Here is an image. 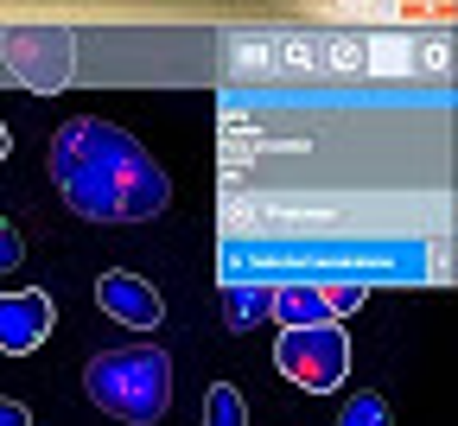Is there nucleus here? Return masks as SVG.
<instances>
[{
    "label": "nucleus",
    "mask_w": 458,
    "mask_h": 426,
    "mask_svg": "<svg viewBox=\"0 0 458 426\" xmlns=\"http://www.w3.org/2000/svg\"><path fill=\"white\" fill-rule=\"evenodd\" d=\"M51 185L83 223H153L172 204L165 166L102 115H77L51 134Z\"/></svg>",
    "instance_id": "nucleus-1"
},
{
    "label": "nucleus",
    "mask_w": 458,
    "mask_h": 426,
    "mask_svg": "<svg viewBox=\"0 0 458 426\" xmlns=\"http://www.w3.org/2000/svg\"><path fill=\"white\" fill-rule=\"evenodd\" d=\"M83 395L122 426H153L172 407V356L159 344H122L89 356L83 370Z\"/></svg>",
    "instance_id": "nucleus-2"
},
{
    "label": "nucleus",
    "mask_w": 458,
    "mask_h": 426,
    "mask_svg": "<svg viewBox=\"0 0 458 426\" xmlns=\"http://www.w3.org/2000/svg\"><path fill=\"white\" fill-rule=\"evenodd\" d=\"M274 370L306 388V395H331L351 376V337L344 325H306V331H280L274 337Z\"/></svg>",
    "instance_id": "nucleus-3"
},
{
    "label": "nucleus",
    "mask_w": 458,
    "mask_h": 426,
    "mask_svg": "<svg viewBox=\"0 0 458 426\" xmlns=\"http://www.w3.org/2000/svg\"><path fill=\"white\" fill-rule=\"evenodd\" d=\"M0 57H7V71L32 96H57V89L77 77V45H71V32H57V26L7 32V38H0Z\"/></svg>",
    "instance_id": "nucleus-4"
},
{
    "label": "nucleus",
    "mask_w": 458,
    "mask_h": 426,
    "mask_svg": "<svg viewBox=\"0 0 458 426\" xmlns=\"http://www.w3.org/2000/svg\"><path fill=\"white\" fill-rule=\"evenodd\" d=\"M363 299H369V286H357V280H337V286H325V280H280L267 293V319H280V331L337 325L344 312H357Z\"/></svg>",
    "instance_id": "nucleus-5"
},
{
    "label": "nucleus",
    "mask_w": 458,
    "mask_h": 426,
    "mask_svg": "<svg viewBox=\"0 0 458 426\" xmlns=\"http://www.w3.org/2000/svg\"><path fill=\"white\" fill-rule=\"evenodd\" d=\"M96 306H102L114 325H128V331H159V319H165V299H159L140 274H128V268H108V274L96 280Z\"/></svg>",
    "instance_id": "nucleus-6"
},
{
    "label": "nucleus",
    "mask_w": 458,
    "mask_h": 426,
    "mask_svg": "<svg viewBox=\"0 0 458 426\" xmlns=\"http://www.w3.org/2000/svg\"><path fill=\"white\" fill-rule=\"evenodd\" d=\"M51 325H57V312H51V299L38 286L0 293V350H7V356H32L51 337Z\"/></svg>",
    "instance_id": "nucleus-7"
},
{
    "label": "nucleus",
    "mask_w": 458,
    "mask_h": 426,
    "mask_svg": "<svg viewBox=\"0 0 458 426\" xmlns=\"http://www.w3.org/2000/svg\"><path fill=\"white\" fill-rule=\"evenodd\" d=\"M198 426H249V401H242V388L236 382H210V395H204V420Z\"/></svg>",
    "instance_id": "nucleus-8"
},
{
    "label": "nucleus",
    "mask_w": 458,
    "mask_h": 426,
    "mask_svg": "<svg viewBox=\"0 0 458 426\" xmlns=\"http://www.w3.org/2000/svg\"><path fill=\"white\" fill-rule=\"evenodd\" d=\"M267 293H274V286H223V312H229V325H236V331L261 325V319H267Z\"/></svg>",
    "instance_id": "nucleus-9"
},
{
    "label": "nucleus",
    "mask_w": 458,
    "mask_h": 426,
    "mask_svg": "<svg viewBox=\"0 0 458 426\" xmlns=\"http://www.w3.org/2000/svg\"><path fill=\"white\" fill-rule=\"evenodd\" d=\"M337 426H394V413H388L382 395H351L344 413H337Z\"/></svg>",
    "instance_id": "nucleus-10"
},
{
    "label": "nucleus",
    "mask_w": 458,
    "mask_h": 426,
    "mask_svg": "<svg viewBox=\"0 0 458 426\" xmlns=\"http://www.w3.org/2000/svg\"><path fill=\"white\" fill-rule=\"evenodd\" d=\"M20 261H26V235H20L7 217H0V274H13Z\"/></svg>",
    "instance_id": "nucleus-11"
},
{
    "label": "nucleus",
    "mask_w": 458,
    "mask_h": 426,
    "mask_svg": "<svg viewBox=\"0 0 458 426\" xmlns=\"http://www.w3.org/2000/svg\"><path fill=\"white\" fill-rule=\"evenodd\" d=\"M0 426H32V407L26 401H0Z\"/></svg>",
    "instance_id": "nucleus-12"
},
{
    "label": "nucleus",
    "mask_w": 458,
    "mask_h": 426,
    "mask_svg": "<svg viewBox=\"0 0 458 426\" xmlns=\"http://www.w3.org/2000/svg\"><path fill=\"white\" fill-rule=\"evenodd\" d=\"M13 153V134H7V121H0V159H7Z\"/></svg>",
    "instance_id": "nucleus-13"
}]
</instances>
